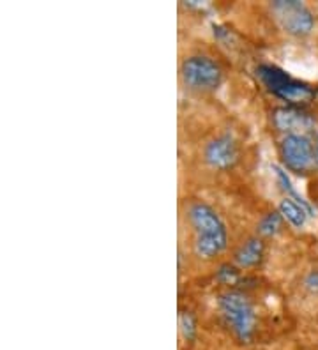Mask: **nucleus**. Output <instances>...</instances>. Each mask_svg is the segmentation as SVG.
I'll list each match as a JSON object with an SVG mask.
<instances>
[{"instance_id":"6","label":"nucleus","mask_w":318,"mask_h":350,"mask_svg":"<svg viewBox=\"0 0 318 350\" xmlns=\"http://www.w3.org/2000/svg\"><path fill=\"white\" fill-rule=\"evenodd\" d=\"M281 158L287 168L304 174L315 165V147L304 135H284L281 140Z\"/></svg>"},{"instance_id":"3","label":"nucleus","mask_w":318,"mask_h":350,"mask_svg":"<svg viewBox=\"0 0 318 350\" xmlns=\"http://www.w3.org/2000/svg\"><path fill=\"white\" fill-rule=\"evenodd\" d=\"M256 75L276 98L290 103V107H297V105L308 103L315 98V90L310 85L293 80L290 75H287L283 69L276 68V66H259Z\"/></svg>"},{"instance_id":"13","label":"nucleus","mask_w":318,"mask_h":350,"mask_svg":"<svg viewBox=\"0 0 318 350\" xmlns=\"http://www.w3.org/2000/svg\"><path fill=\"white\" fill-rule=\"evenodd\" d=\"M272 170H274L276 179H278V183L281 184V188H283L284 191L289 193L290 198H293V200H297V202H301V204H306L304 198L299 197V193H297V189L293 188L292 180H290V177H289V175H287V172H284L281 167H278V165H272Z\"/></svg>"},{"instance_id":"15","label":"nucleus","mask_w":318,"mask_h":350,"mask_svg":"<svg viewBox=\"0 0 318 350\" xmlns=\"http://www.w3.org/2000/svg\"><path fill=\"white\" fill-rule=\"evenodd\" d=\"M304 285H306V288H308V291H311L313 294H318V269L311 271V273L306 276Z\"/></svg>"},{"instance_id":"5","label":"nucleus","mask_w":318,"mask_h":350,"mask_svg":"<svg viewBox=\"0 0 318 350\" xmlns=\"http://www.w3.org/2000/svg\"><path fill=\"white\" fill-rule=\"evenodd\" d=\"M272 13L276 14L280 25L289 34L302 38L308 36L315 27V16L308 5L299 0H274L271 5Z\"/></svg>"},{"instance_id":"2","label":"nucleus","mask_w":318,"mask_h":350,"mask_svg":"<svg viewBox=\"0 0 318 350\" xmlns=\"http://www.w3.org/2000/svg\"><path fill=\"white\" fill-rule=\"evenodd\" d=\"M221 317L241 343H251L256 333V313L242 292H225L217 299Z\"/></svg>"},{"instance_id":"9","label":"nucleus","mask_w":318,"mask_h":350,"mask_svg":"<svg viewBox=\"0 0 318 350\" xmlns=\"http://www.w3.org/2000/svg\"><path fill=\"white\" fill-rule=\"evenodd\" d=\"M263 253H265V244H263V241L259 239V237H251L235 253V264L241 269L256 267L263 260Z\"/></svg>"},{"instance_id":"10","label":"nucleus","mask_w":318,"mask_h":350,"mask_svg":"<svg viewBox=\"0 0 318 350\" xmlns=\"http://www.w3.org/2000/svg\"><path fill=\"white\" fill-rule=\"evenodd\" d=\"M278 211L281 213L283 219L290 223L293 228H302L311 216L310 204H301V202L293 200V198L287 197L280 202Z\"/></svg>"},{"instance_id":"16","label":"nucleus","mask_w":318,"mask_h":350,"mask_svg":"<svg viewBox=\"0 0 318 350\" xmlns=\"http://www.w3.org/2000/svg\"><path fill=\"white\" fill-rule=\"evenodd\" d=\"M315 165L318 167V135H317V142H315Z\"/></svg>"},{"instance_id":"7","label":"nucleus","mask_w":318,"mask_h":350,"mask_svg":"<svg viewBox=\"0 0 318 350\" xmlns=\"http://www.w3.org/2000/svg\"><path fill=\"white\" fill-rule=\"evenodd\" d=\"M272 124L284 135H304L315 128V120L310 113L297 107H280L272 111Z\"/></svg>"},{"instance_id":"12","label":"nucleus","mask_w":318,"mask_h":350,"mask_svg":"<svg viewBox=\"0 0 318 350\" xmlns=\"http://www.w3.org/2000/svg\"><path fill=\"white\" fill-rule=\"evenodd\" d=\"M281 221H283V216H281L280 211L265 214L259 223V234L263 237H274L280 232Z\"/></svg>"},{"instance_id":"11","label":"nucleus","mask_w":318,"mask_h":350,"mask_svg":"<svg viewBox=\"0 0 318 350\" xmlns=\"http://www.w3.org/2000/svg\"><path fill=\"white\" fill-rule=\"evenodd\" d=\"M178 331H181V336L184 338L186 343H193L196 340L198 324H196L195 315L187 310H181V313H178Z\"/></svg>"},{"instance_id":"14","label":"nucleus","mask_w":318,"mask_h":350,"mask_svg":"<svg viewBox=\"0 0 318 350\" xmlns=\"http://www.w3.org/2000/svg\"><path fill=\"white\" fill-rule=\"evenodd\" d=\"M216 280L220 283H223V285H235L241 280V274H239L237 267H233L230 264H223L217 269Z\"/></svg>"},{"instance_id":"1","label":"nucleus","mask_w":318,"mask_h":350,"mask_svg":"<svg viewBox=\"0 0 318 350\" xmlns=\"http://www.w3.org/2000/svg\"><path fill=\"white\" fill-rule=\"evenodd\" d=\"M187 218L195 230V253L212 260L214 256L225 252L228 244V232L220 214L204 202H195L187 209Z\"/></svg>"},{"instance_id":"8","label":"nucleus","mask_w":318,"mask_h":350,"mask_svg":"<svg viewBox=\"0 0 318 350\" xmlns=\"http://www.w3.org/2000/svg\"><path fill=\"white\" fill-rule=\"evenodd\" d=\"M239 159L237 144L232 137H217L211 140L205 147V161L214 170H228Z\"/></svg>"},{"instance_id":"4","label":"nucleus","mask_w":318,"mask_h":350,"mask_svg":"<svg viewBox=\"0 0 318 350\" xmlns=\"http://www.w3.org/2000/svg\"><path fill=\"white\" fill-rule=\"evenodd\" d=\"M181 75L189 89L200 90V92L216 90L223 80V71L220 64L205 55L187 57L181 66Z\"/></svg>"}]
</instances>
